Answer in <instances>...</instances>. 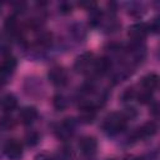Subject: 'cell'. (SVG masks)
Listing matches in <instances>:
<instances>
[{
    "label": "cell",
    "mask_w": 160,
    "mask_h": 160,
    "mask_svg": "<svg viewBox=\"0 0 160 160\" xmlns=\"http://www.w3.org/2000/svg\"><path fill=\"white\" fill-rule=\"evenodd\" d=\"M16 66H18L16 59H15L14 56H10V55L5 56V58L2 59V61L0 62V69L4 70V71H5L6 74H9V75H12V74H14Z\"/></svg>",
    "instance_id": "4fadbf2b"
},
{
    "label": "cell",
    "mask_w": 160,
    "mask_h": 160,
    "mask_svg": "<svg viewBox=\"0 0 160 160\" xmlns=\"http://www.w3.org/2000/svg\"><path fill=\"white\" fill-rule=\"evenodd\" d=\"M159 85V76L155 72H150L141 79V86L145 91H154Z\"/></svg>",
    "instance_id": "8fae6325"
},
{
    "label": "cell",
    "mask_w": 160,
    "mask_h": 160,
    "mask_svg": "<svg viewBox=\"0 0 160 160\" xmlns=\"http://www.w3.org/2000/svg\"><path fill=\"white\" fill-rule=\"evenodd\" d=\"M38 110L35 106H25L20 110L19 114V120L24 125H30L38 119Z\"/></svg>",
    "instance_id": "9c48e42d"
},
{
    "label": "cell",
    "mask_w": 160,
    "mask_h": 160,
    "mask_svg": "<svg viewBox=\"0 0 160 160\" xmlns=\"http://www.w3.org/2000/svg\"><path fill=\"white\" fill-rule=\"evenodd\" d=\"M79 149H80L82 155H85L88 158H91L98 151V140L94 136H90V135L82 136L79 141Z\"/></svg>",
    "instance_id": "8992f818"
},
{
    "label": "cell",
    "mask_w": 160,
    "mask_h": 160,
    "mask_svg": "<svg viewBox=\"0 0 160 160\" xmlns=\"http://www.w3.org/2000/svg\"><path fill=\"white\" fill-rule=\"evenodd\" d=\"M10 78H11V75L6 74L4 70H1V69H0V86L5 85V84L9 81V79H10Z\"/></svg>",
    "instance_id": "603a6c76"
},
{
    "label": "cell",
    "mask_w": 160,
    "mask_h": 160,
    "mask_svg": "<svg viewBox=\"0 0 160 160\" xmlns=\"http://www.w3.org/2000/svg\"><path fill=\"white\" fill-rule=\"evenodd\" d=\"M158 131V126L155 122L152 121H148L145 124H142L140 128H138L132 135H131V139L134 140H139V139H146V138H151L156 134Z\"/></svg>",
    "instance_id": "ba28073f"
},
{
    "label": "cell",
    "mask_w": 160,
    "mask_h": 160,
    "mask_svg": "<svg viewBox=\"0 0 160 160\" xmlns=\"http://www.w3.org/2000/svg\"><path fill=\"white\" fill-rule=\"evenodd\" d=\"M108 160H115V159H108Z\"/></svg>",
    "instance_id": "d4e9b609"
},
{
    "label": "cell",
    "mask_w": 160,
    "mask_h": 160,
    "mask_svg": "<svg viewBox=\"0 0 160 160\" xmlns=\"http://www.w3.org/2000/svg\"><path fill=\"white\" fill-rule=\"evenodd\" d=\"M75 120L74 119H65L61 124H59L56 128H55V135L60 139V140H62V141H66V140H69L71 136H72V134H74V131H75Z\"/></svg>",
    "instance_id": "277c9868"
},
{
    "label": "cell",
    "mask_w": 160,
    "mask_h": 160,
    "mask_svg": "<svg viewBox=\"0 0 160 160\" xmlns=\"http://www.w3.org/2000/svg\"><path fill=\"white\" fill-rule=\"evenodd\" d=\"M149 34V26L145 22H136L132 24L129 30H128V35L131 39V41L135 42H140L145 39V36Z\"/></svg>",
    "instance_id": "52a82bcc"
},
{
    "label": "cell",
    "mask_w": 160,
    "mask_h": 160,
    "mask_svg": "<svg viewBox=\"0 0 160 160\" xmlns=\"http://www.w3.org/2000/svg\"><path fill=\"white\" fill-rule=\"evenodd\" d=\"M44 90L42 85H41V81L36 78H29L25 80V91L31 95V96H35V95H40V92Z\"/></svg>",
    "instance_id": "30bf717a"
},
{
    "label": "cell",
    "mask_w": 160,
    "mask_h": 160,
    "mask_svg": "<svg viewBox=\"0 0 160 160\" xmlns=\"http://www.w3.org/2000/svg\"><path fill=\"white\" fill-rule=\"evenodd\" d=\"M71 10H72V5H71L70 2L64 1V2H61V4L59 5V11H60L61 14H64V15L70 14V12H71Z\"/></svg>",
    "instance_id": "44dd1931"
},
{
    "label": "cell",
    "mask_w": 160,
    "mask_h": 160,
    "mask_svg": "<svg viewBox=\"0 0 160 160\" xmlns=\"http://www.w3.org/2000/svg\"><path fill=\"white\" fill-rule=\"evenodd\" d=\"M144 12H145V8L140 2H132V4L129 5V14L130 15L136 16V18H140Z\"/></svg>",
    "instance_id": "e0dca14e"
},
{
    "label": "cell",
    "mask_w": 160,
    "mask_h": 160,
    "mask_svg": "<svg viewBox=\"0 0 160 160\" xmlns=\"http://www.w3.org/2000/svg\"><path fill=\"white\" fill-rule=\"evenodd\" d=\"M52 105H54V108L56 110H64L68 106V100H66V98L64 95L56 94L54 96V99H52Z\"/></svg>",
    "instance_id": "2e32d148"
},
{
    "label": "cell",
    "mask_w": 160,
    "mask_h": 160,
    "mask_svg": "<svg viewBox=\"0 0 160 160\" xmlns=\"http://www.w3.org/2000/svg\"><path fill=\"white\" fill-rule=\"evenodd\" d=\"M15 125H16V120L12 116H10V115H2L0 118V130L8 131V130L14 129Z\"/></svg>",
    "instance_id": "9a60e30c"
},
{
    "label": "cell",
    "mask_w": 160,
    "mask_h": 160,
    "mask_svg": "<svg viewBox=\"0 0 160 160\" xmlns=\"http://www.w3.org/2000/svg\"><path fill=\"white\" fill-rule=\"evenodd\" d=\"M148 26H149V31L158 32V31H159V28H160V24H159L158 18L152 19V20H151V22H150V24H148Z\"/></svg>",
    "instance_id": "7402d4cb"
},
{
    "label": "cell",
    "mask_w": 160,
    "mask_h": 160,
    "mask_svg": "<svg viewBox=\"0 0 160 160\" xmlns=\"http://www.w3.org/2000/svg\"><path fill=\"white\" fill-rule=\"evenodd\" d=\"M136 96V92L134 90V88H128L122 91L121 94V100L122 101H129V100H132Z\"/></svg>",
    "instance_id": "d6986e66"
},
{
    "label": "cell",
    "mask_w": 160,
    "mask_h": 160,
    "mask_svg": "<svg viewBox=\"0 0 160 160\" xmlns=\"http://www.w3.org/2000/svg\"><path fill=\"white\" fill-rule=\"evenodd\" d=\"M39 140H40V136L35 130H31L25 135V142L28 146H35L39 142Z\"/></svg>",
    "instance_id": "ac0fdd59"
},
{
    "label": "cell",
    "mask_w": 160,
    "mask_h": 160,
    "mask_svg": "<svg viewBox=\"0 0 160 160\" xmlns=\"http://www.w3.org/2000/svg\"><path fill=\"white\" fill-rule=\"evenodd\" d=\"M18 106V99L14 94H6L0 99V108L5 112H10L15 110Z\"/></svg>",
    "instance_id": "7c38bea8"
},
{
    "label": "cell",
    "mask_w": 160,
    "mask_h": 160,
    "mask_svg": "<svg viewBox=\"0 0 160 160\" xmlns=\"http://www.w3.org/2000/svg\"><path fill=\"white\" fill-rule=\"evenodd\" d=\"M2 151L5 156L10 160H19L22 156V145L16 139H10L5 142Z\"/></svg>",
    "instance_id": "5b68a950"
},
{
    "label": "cell",
    "mask_w": 160,
    "mask_h": 160,
    "mask_svg": "<svg viewBox=\"0 0 160 160\" xmlns=\"http://www.w3.org/2000/svg\"><path fill=\"white\" fill-rule=\"evenodd\" d=\"M95 60H96V58L94 56L92 52H82V54H80V55L75 59L74 69H75L78 72L92 75Z\"/></svg>",
    "instance_id": "7a4b0ae2"
},
{
    "label": "cell",
    "mask_w": 160,
    "mask_h": 160,
    "mask_svg": "<svg viewBox=\"0 0 160 160\" xmlns=\"http://www.w3.org/2000/svg\"><path fill=\"white\" fill-rule=\"evenodd\" d=\"M48 78L50 80V82L58 88H62L68 84L69 81V75H68V71L62 68V66H52L49 72H48Z\"/></svg>",
    "instance_id": "3957f363"
},
{
    "label": "cell",
    "mask_w": 160,
    "mask_h": 160,
    "mask_svg": "<svg viewBox=\"0 0 160 160\" xmlns=\"http://www.w3.org/2000/svg\"><path fill=\"white\" fill-rule=\"evenodd\" d=\"M70 32H71L72 38L76 39L78 41L84 40L85 36H86V29H85V26H84L82 24H79V22L71 25V28H70Z\"/></svg>",
    "instance_id": "5bb4252c"
},
{
    "label": "cell",
    "mask_w": 160,
    "mask_h": 160,
    "mask_svg": "<svg viewBox=\"0 0 160 160\" xmlns=\"http://www.w3.org/2000/svg\"><path fill=\"white\" fill-rule=\"evenodd\" d=\"M40 160H54V159H50V158H48V156H40Z\"/></svg>",
    "instance_id": "cb8c5ba5"
},
{
    "label": "cell",
    "mask_w": 160,
    "mask_h": 160,
    "mask_svg": "<svg viewBox=\"0 0 160 160\" xmlns=\"http://www.w3.org/2000/svg\"><path fill=\"white\" fill-rule=\"evenodd\" d=\"M9 48H10V38L0 35V52L9 50Z\"/></svg>",
    "instance_id": "ffe728a7"
},
{
    "label": "cell",
    "mask_w": 160,
    "mask_h": 160,
    "mask_svg": "<svg viewBox=\"0 0 160 160\" xmlns=\"http://www.w3.org/2000/svg\"><path fill=\"white\" fill-rule=\"evenodd\" d=\"M126 124H128V120L122 112H111L104 119L101 128L106 135L115 136L125 130Z\"/></svg>",
    "instance_id": "6da1fadb"
}]
</instances>
